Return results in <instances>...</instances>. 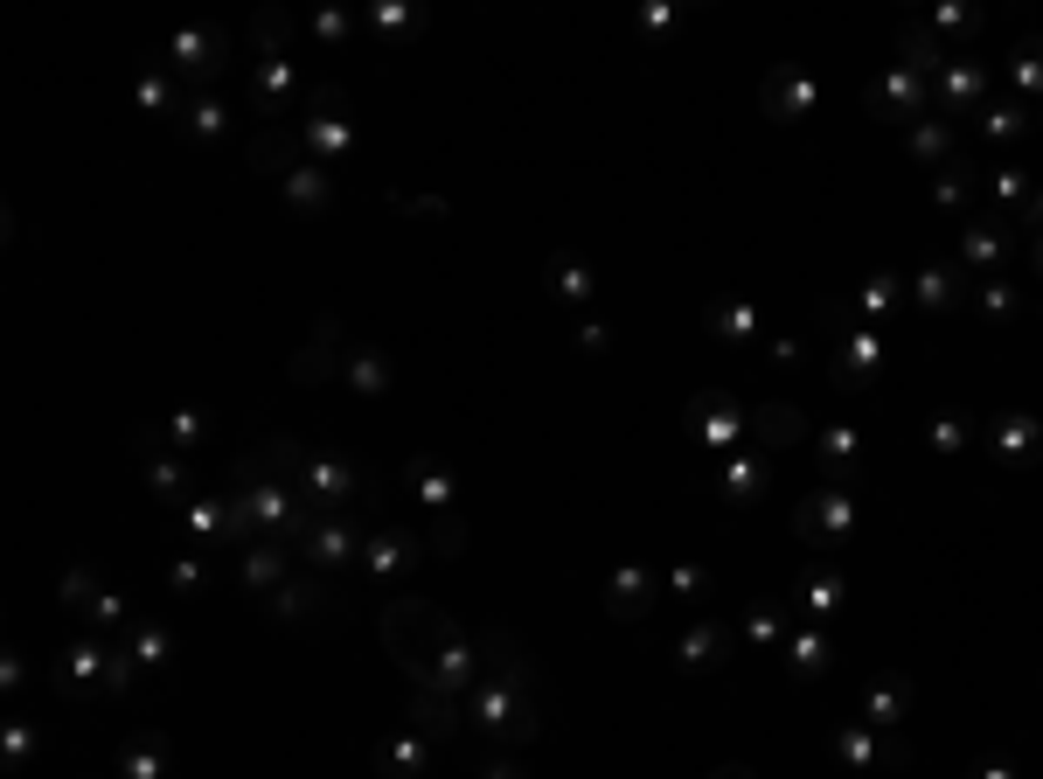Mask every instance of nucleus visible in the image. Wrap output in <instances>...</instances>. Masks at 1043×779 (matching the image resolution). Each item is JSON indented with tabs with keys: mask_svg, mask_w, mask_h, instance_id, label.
<instances>
[{
	"mask_svg": "<svg viewBox=\"0 0 1043 779\" xmlns=\"http://www.w3.org/2000/svg\"><path fill=\"white\" fill-rule=\"evenodd\" d=\"M842 522H849V494H814V501H800V515H793V529H800L807 543H828Z\"/></svg>",
	"mask_w": 1043,
	"mask_h": 779,
	"instance_id": "f257e3e1",
	"label": "nucleus"
},
{
	"mask_svg": "<svg viewBox=\"0 0 1043 779\" xmlns=\"http://www.w3.org/2000/svg\"><path fill=\"white\" fill-rule=\"evenodd\" d=\"M1037 446H1043V432L1030 425V418H1002V425H995V453H1009V460H1030Z\"/></svg>",
	"mask_w": 1043,
	"mask_h": 779,
	"instance_id": "f03ea898",
	"label": "nucleus"
},
{
	"mask_svg": "<svg viewBox=\"0 0 1043 779\" xmlns=\"http://www.w3.org/2000/svg\"><path fill=\"white\" fill-rule=\"evenodd\" d=\"M870 724H877V731H897V724H904V689H897V682H877V689H870Z\"/></svg>",
	"mask_w": 1043,
	"mask_h": 779,
	"instance_id": "7ed1b4c3",
	"label": "nucleus"
},
{
	"mask_svg": "<svg viewBox=\"0 0 1043 779\" xmlns=\"http://www.w3.org/2000/svg\"><path fill=\"white\" fill-rule=\"evenodd\" d=\"M612 606H619V620H640V613H647V571H626V578L612 585Z\"/></svg>",
	"mask_w": 1043,
	"mask_h": 779,
	"instance_id": "20e7f679",
	"label": "nucleus"
},
{
	"mask_svg": "<svg viewBox=\"0 0 1043 779\" xmlns=\"http://www.w3.org/2000/svg\"><path fill=\"white\" fill-rule=\"evenodd\" d=\"M960 293V272H925L918 279V300H953Z\"/></svg>",
	"mask_w": 1043,
	"mask_h": 779,
	"instance_id": "39448f33",
	"label": "nucleus"
},
{
	"mask_svg": "<svg viewBox=\"0 0 1043 779\" xmlns=\"http://www.w3.org/2000/svg\"><path fill=\"white\" fill-rule=\"evenodd\" d=\"M758 480H765V453H751V460H738V467H731V494H751Z\"/></svg>",
	"mask_w": 1043,
	"mask_h": 779,
	"instance_id": "423d86ee",
	"label": "nucleus"
},
{
	"mask_svg": "<svg viewBox=\"0 0 1043 779\" xmlns=\"http://www.w3.org/2000/svg\"><path fill=\"white\" fill-rule=\"evenodd\" d=\"M1016 77H1023V91H1043V49H1023Z\"/></svg>",
	"mask_w": 1043,
	"mask_h": 779,
	"instance_id": "0eeeda50",
	"label": "nucleus"
},
{
	"mask_svg": "<svg viewBox=\"0 0 1043 779\" xmlns=\"http://www.w3.org/2000/svg\"><path fill=\"white\" fill-rule=\"evenodd\" d=\"M911 147H918V154H946V147H953V133H946V126H925V133H918V140H911Z\"/></svg>",
	"mask_w": 1043,
	"mask_h": 779,
	"instance_id": "6e6552de",
	"label": "nucleus"
},
{
	"mask_svg": "<svg viewBox=\"0 0 1043 779\" xmlns=\"http://www.w3.org/2000/svg\"><path fill=\"white\" fill-rule=\"evenodd\" d=\"M842 752H849V759H856V766H863V759H870V752H877V745H870V738H863V731H842Z\"/></svg>",
	"mask_w": 1043,
	"mask_h": 779,
	"instance_id": "1a4fd4ad",
	"label": "nucleus"
}]
</instances>
